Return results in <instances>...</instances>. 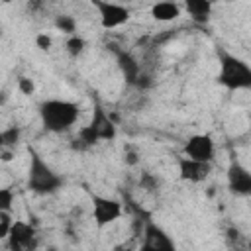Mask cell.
I'll return each instance as SVG.
<instances>
[{
  "mask_svg": "<svg viewBox=\"0 0 251 251\" xmlns=\"http://www.w3.org/2000/svg\"><path fill=\"white\" fill-rule=\"evenodd\" d=\"M39 118L47 131L63 133L78 120V104L61 98H49L39 104Z\"/></svg>",
  "mask_w": 251,
  "mask_h": 251,
  "instance_id": "1",
  "label": "cell"
},
{
  "mask_svg": "<svg viewBox=\"0 0 251 251\" xmlns=\"http://www.w3.org/2000/svg\"><path fill=\"white\" fill-rule=\"evenodd\" d=\"M29 169H27V188L35 194H53L63 186V178L43 161V157L29 145Z\"/></svg>",
  "mask_w": 251,
  "mask_h": 251,
  "instance_id": "2",
  "label": "cell"
},
{
  "mask_svg": "<svg viewBox=\"0 0 251 251\" xmlns=\"http://www.w3.org/2000/svg\"><path fill=\"white\" fill-rule=\"evenodd\" d=\"M218 61H220V71H218V76L216 80L227 88V90H247L251 88V67L227 53V51H218Z\"/></svg>",
  "mask_w": 251,
  "mask_h": 251,
  "instance_id": "3",
  "label": "cell"
},
{
  "mask_svg": "<svg viewBox=\"0 0 251 251\" xmlns=\"http://www.w3.org/2000/svg\"><path fill=\"white\" fill-rule=\"evenodd\" d=\"M90 200H92V220L98 229L114 224L124 214V206L120 200L100 196V194H90Z\"/></svg>",
  "mask_w": 251,
  "mask_h": 251,
  "instance_id": "4",
  "label": "cell"
},
{
  "mask_svg": "<svg viewBox=\"0 0 251 251\" xmlns=\"http://www.w3.org/2000/svg\"><path fill=\"white\" fill-rule=\"evenodd\" d=\"M8 247L12 251H31L37 247V227L31 222L14 220L8 233Z\"/></svg>",
  "mask_w": 251,
  "mask_h": 251,
  "instance_id": "5",
  "label": "cell"
},
{
  "mask_svg": "<svg viewBox=\"0 0 251 251\" xmlns=\"http://www.w3.org/2000/svg\"><path fill=\"white\" fill-rule=\"evenodd\" d=\"M92 6L98 10V16H100V25L104 29H114V27H120L124 25L129 18H131V12L129 8L118 4V2H110V0H90Z\"/></svg>",
  "mask_w": 251,
  "mask_h": 251,
  "instance_id": "6",
  "label": "cell"
},
{
  "mask_svg": "<svg viewBox=\"0 0 251 251\" xmlns=\"http://www.w3.org/2000/svg\"><path fill=\"white\" fill-rule=\"evenodd\" d=\"M227 188L235 196H251V171L235 157L227 165Z\"/></svg>",
  "mask_w": 251,
  "mask_h": 251,
  "instance_id": "7",
  "label": "cell"
},
{
  "mask_svg": "<svg viewBox=\"0 0 251 251\" xmlns=\"http://www.w3.org/2000/svg\"><path fill=\"white\" fill-rule=\"evenodd\" d=\"M143 251H173L175 249V241L169 237V233L153 224L151 220H147L143 224V243H141Z\"/></svg>",
  "mask_w": 251,
  "mask_h": 251,
  "instance_id": "8",
  "label": "cell"
},
{
  "mask_svg": "<svg viewBox=\"0 0 251 251\" xmlns=\"http://www.w3.org/2000/svg\"><path fill=\"white\" fill-rule=\"evenodd\" d=\"M212 173V163L208 161H198V159H192L188 155L184 157H178V176L180 180H186V182H204Z\"/></svg>",
  "mask_w": 251,
  "mask_h": 251,
  "instance_id": "9",
  "label": "cell"
},
{
  "mask_svg": "<svg viewBox=\"0 0 251 251\" xmlns=\"http://www.w3.org/2000/svg\"><path fill=\"white\" fill-rule=\"evenodd\" d=\"M184 155H188L192 159H198V161L212 163V159H214V139L208 133L190 135L184 143Z\"/></svg>",
  "mask_w": 251,
  "mask_h": 251,
  "instance_id": "10",
  "label": "cell"
},
{
  "mask_svg": "<svg viewBox=\"0 0 251 251\" xmlns=\"http://www.w3.org/2000/svg\"><path fill=\"white\" fill-rule=\"evenodd\" d=\"M94 133L98 135L100 141H112L116 137V124L112 122V118L106 114V110L96 102L94 104V112H92V120L88 124Z\"/></svg>",
  "mask_w": 251,
  "mask_h": 251,
  "instance_id": "11",
  "label": "cell"
},
{
  "mask_svg": "<svg viewBox=\"0 0 251 251\" xmlns=\"http://www.w3.org/2000/svg\"><path fill=\"white\" fill-rule=\"evenodd\" d=\"M116 55H118V67H120V71H122V75H124L126 82L133 86V84H135V80L139 78V75L143 73V71H141L139 61H137L131 53H127V51H118Z\"/></svg>",
  "mask_w": 251,
  "mask_h": 251,
  "instance_id": "12",
  "label": "cell"
},
{
  "mask_svg": "<svg viewBox=\"0 0 251 251\" xmlns=\"http://www.w3.org/2000/svg\"><path fill=\"white\" fill-rule=\"evenodd\" d=\"M184 10L196 24H206L212 16V0H184Z\"/></svg>",
  "mask_w": 251,
  "mask_h": 251,
  "instance_id": "13",
  "label": "cell"
},
{
  "mask_svg": "<svg viewBox=\"0 0 251 251\" xmlns=\"http://www.w3.org/2000/svg\"><path fill=\"white\" fill-rule=\"evenodd\" d=\"M151 16L157 22H173L180 16V8H178V4H175L171 0H163V2H157L151 6Z\"/></svg>",
  "mask_w": 251,
  "mask_h": 251,
  "instance_id": "14",
  "label": "cell"
},
{
  "mask_svg": "<svg viewBox=\"0 0 251 251\" xmlns=\"http://www.w3.org/2000/svg\"><path fill=\"white\" fill-rule=\"evenodd\" d=\"M20 137H22V127L20 126H12V127H6L2 129L0 133V147H6V149H12L20 143Z\"/></svg>",
  "mask_w": 251,
  "mask_h": 251,
  "instance_id": "15",
  "label": "cell"
},
{
  "mask_svg": "<svg viewBox=\"0 0 251 251\" xmlns=\"http://www.w3.org/2000/svg\"><path fill=\"white\" fill-rule=\"evenodd\" d=\"M65 47H67V53H69L73 59H76L78 55H82V51H84V47H86V41H84L80 35L73 33V35H69Z\"/></svg>",
  "mask_w": 251,
  "mask_h": 251,
  "instance_id": "16",
  "label": "cell"
},
{
  "mask_svg": "<svg viewBox=\"0 0 251 251\" xmlns=\"http://www.w3.org/2000/svg\"><path fill=\"white\" fill-rule=\"evenodd\" d=\"M55 27H57L59 31H63V33L73 35V33L76 31V20H75L73 16H69V14H59V16L55 18Z\"/></svg>",
  "mask_w": 251,
  "mask_h": 251,
  "instance_id": "17",
  "label": "cell"
},
{
  "mask_svg": "<svg viewBox=\"0 0 251 251\" xmlns=\"http://www.w3.org/2000/svg\"><path fill=\"white\" fill-rule=\"evenodd\" d=\"M12 224H14V220H12L10 210H0V239H8Z\"/></svg>",
  "mask_w": 251,
  "mask_h": 251,
  "instance_id": "18",
  "label": "cell"
},
{
  "mask_svg": "<svg viewBox=\"0 0 251 251\" xmlns=\"http://www.w3.org/2000/svg\"><path fill=\"white\" fill-rule=\"evenodd\" d=\"M139 186L143 188V190H147V192H155L157 188H159V180H157V176L155 175H151V173H141V176H139Z\"/></svg>",
  "mask_w": 251,
  "mask_h": 251,
  "instance_id": "19",
  "label": "cell"
},
{
  "mask_svg": "<svg viewBox=\"0 0 251 251\" xmlns=\"http://www.w3.org/2000/svg\"><path fill=\"white\" fill-rule=\"evenodd\" d=\"M14 198L16 196L12 188H0V210H12Z\"/></svg>",
  "mask_w": 251,
  "mask_h": 251,
  "instance_id": "20",
  "label": "cell"
},
{
  "mask_svg": "<svg viewBox=\"0 0 251 251\" xmlns=\"http://www.w3.org/2000/svg\"><path fill=\"white\" fill-rule=\"evenodd\" d=\"M18 90H20L22 94H25V96H31V94L35 92V84H33L31 78L20 76V78H18Z\"/></svg>",
  "mask_w": 251,
  "mask_h": 251,
  "instance_id": "21",
  "label": "cell"
},
{
  "mask_svg": "<svg viewBox=\"0 0 251 251\" xmlns=\"http://www.w3.org/2000/svg\"><path fill=\"white\" fill-rule=\"evenodd\" d=\"M35 45H37L41 51H49L51 45H53V39H51V35H47V33H37V35H35Z\"/></svg>",
  "mask_w": 251,
  "mask_h": 251,
  "instance_id": "22",
  "label": "cell"
},
{
  "mask_svg": "<svg viewBox=\"0 0 251 251\" xmlns=\"http://www.w3.org/2000/svg\"><path fill=\"white\" fill-rule=\"evenodd\" d=\"M124 161H126V165H129V167H133V165H137V151L133 149V147H126V153H124Z\"/></svg>",
  "mask_w": 251,
  "mask_h": 251,
  "instance_id": "23",
  "label": "cell"
},
{
  "mask_svg": "<svg viewBox=\"0 0 251 251\" xmlns=\"http://www.w3.org/2000/svg\"><path fill=\"white\" fill-rule=\"evenodd\" d=\"M25 8L31 14H37L43 10V0H25Z\"/></svg>",
  "mask_w": 251,
  "mask_h": 251,
  "instance_id": "24",
  "label": "cell"
},
{
  "mask_svg": "<svg viewBox=\"0 0 251 251\" xmlns=\"http://www.w3.org/2000/svg\"><path fill=\"white\" fill-rule=\"evenodd\" d=\"M2 2H4V4H10V2H14V0H2Z\"/></svg>",
  "mask_w": 251,
  "mask_h": 251,
  "instance_id": "25",
  "label": "cell"
}]
</instances>
